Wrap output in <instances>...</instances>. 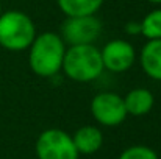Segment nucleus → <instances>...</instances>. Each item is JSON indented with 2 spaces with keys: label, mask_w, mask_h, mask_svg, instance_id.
<instances>
[{
  "label": "nucleus",
  "mask_w": 161,
  "mask_h": 159,
  "mask_svg": "<svg viewBox=\"0 0 161 159\" xmlns=\"http://www.w3.org/2000/svg\"><path fill=\"white\" fill-rule=\"evenodd\" d=\"M141 34L149 39H161V8L150 11L141 20Z\"/></svg>",
  "instance_id": "obj_12"
},
{
  "label": "nucleus",
  "mask_w": 161,
  "mask_h": 159,
  "mask_svg": "<svg viewBox=\"0 0 161 159\" xmlns=\"http://www.w3.org/2000/svg\"><path fill=\"white\" fill-rule=\"evenodd\" d=\"M36 38L33 19L19 9H9L0 16V47L8 52L27 50Z\"/></svg>",
  "instance_id": "obj_3"
},
{
  "label": "nucleus",
  "mask_w": 161,
  "mask_h": 159,
  "mask_svg": "<svg viewBox=\"0 0 161 159\" xmlns=\"http://www.w3.org/2000/svg\"><path fill=\"white\" fill-rule=\"evenodd\" d=\"M72 140L78 155H92L100 150L103 144V134L97 126L85 125L75 131Z\"/></svg>",
  "instance_id": "obj_9"
},
{
  "label": "nucleus",
  "mask_w": 161,
  "mask_h": 159,
  "mask_svg": "<svg viewBox=\"0 0 161 159\" xmlns=\"http://www.w3.org/2000/svg\"><path fill=\"white\" fill-rule=\"evenodd\" d=\"M91 114L103 126H117L127 119L124 97L116 92H100L91 100Z\"/></svg>",
  "instance_id": "obj_6"
},
{
  "label": "nucleus",
  "mask_w": 161,
  "mask_h": 159,
  "mask_svg": "<svg viewBox=\"0 0 161 159\" xmlns=\"http://www.w3.org/2000/svg\"><path fill=\"white\" fill-rule=\"evenodd\" d=\"M147 2H150L153 5H161V0H147Z\"/></svg>",
  "instance_id": "obj_15"
},
{
  "label": "nucleus",
  "mask_w": 161,
  "mask_h": 159,
  "mask_svg": "<svg viewBox=\"0 0 161 159\" xmlns=\"http://www.w3.org/2000/svg\"><path fill=\"white\" fill-rule=\"evenodd\" d=\"M2 13H3V11H2V5H0V16H2Z\"/></svg>",
  "instance_id": "obj_16"
},
{
  "label": "nucleus",
  "mask_w": 161,
  "mask_h": 159,
  "mask_svg": "<svg viewBox=\"0 0 161 159\" xmlns=\"http://www.w3.org/2000/svg\"><path fill=\"white\" fill-rule=\"evenodd\" d=\"M125 33L127 34H141V22H136V20H133V22H127L125 24Z\"/></svg>",
  "instance_id": "obj_14"
},
{
  "label": "nucleus",
  "mask_w": 161,
  "mask_h": 159,
  "mask_svg": "<svg viewBox=\"0 0 161 159\" xmlns=\"http://www.w3.org/2000/svg\"><path fill=\"white\" fill-rule=\"evenodd\" d=\"M102 34V22L96 16L66 17L61 25V38L69 45L94 44Z\"/></svg>",
  "instance_id": "obj_5"
},
{
  "label": "nucleus",
  "mask_w": 161,
  "mask_h": 159,
  "mask_svg": "<svg viewBox=\"0 0 161 159\" xmlns=\"http://www.w3.org/2000/svg\"><path fill=\"white\" fill-rule=\"evenodd\" d=\"M139 64L149 78L161 81V39H149L142 45Z\"/></svg>",
  "instance_id": "obj_8"
},
{
  "label": "nucleus",
  "mask_w": 161,
  "mask_h": 159,
  "mask_svg": "<svg viewBox=\"0 0 161 159\" xmlns=\"http://www.w3.org/2000/svg\"><path fill=\"white\" fill-rule=\"evenodd\" d=\"M119 159H158V155L155 150H152L150 147L146 145H133L125 148Z\"/></svg>",
  "instance_id": "obj_13"
},
{
  "label": "nucleus",
  "mask_w": 161,
  "mask_h": 159,
  "mask_svg": "<svg viewBox=\"0 0 161 159\" xmlns=\"http://www.w3.org/2000/svg\"><path fill=\"white\" fill-rule=\"evenodd\" d=\"M58 8L66 17L80 16H96V13L103 5V0H56Z\"/></svg>",
  "instance_id": "obj_11"
},
{
  "label": "nucleus",
  "mask_w": 161,
  "mask_h": 159,
  "mask_svg": "<svg viewBox=\"0 0 161 159\" xmlns=\"http://www.w3.org/2000/svg\"><path fill=\"white\" fill-rule=\"evenodd\" d=\"M100 55H102L103 69H107L113 73L127 72L136 59L135 47L125 39L109 41L100 50Z\"/></svg>",
  "instance_id": "obj_7"
},
{
  "label": "nucleus",
  "mask_w": 161,
  "mask_h": 159,
  "mask_svg": "<svg viewBox=\"0 0 161 159\" xmlns=\"http://www.w3.org/2000/svg\"><path fill=\"white\" fill-rule=\"evenodd\" d=\"M153 103H155V97L146 87H135L128 91V94L124 97V105L127 109V114L135 115V117L149 114L153 108Z\"/></svg>",
  "instance_id": "obj_10"
},
{
  "label": "nucleus",
  "mask_w": 161,
  "mask_h": 159,
  "mask_svg": "<svg viewBox=\"0 0 161 159\" xmlns=\"http://www.w3.org/2000/svg\"><path fill=\"white\" fill-rule=\"evenodd\" d=\"M61 70L67 78L77 83H91L97 80L105 70L100 50L94 44L69 45L64 53Z\"/></svg>",
  "instance_id": "obj_2"
},
{
  "label": "nucleus",
  "mask_w": 161,
  "mask_h": 159,
  "mask_svg": "<svg viewBox=\"0 0 161 159\" xmlns=\"http://www.w3.org/2000/svg\"><path fill=\"white\" fill-rule=\"evenodd\" d=\"M66 44L59 34L46 31L36 34L28 47V64L33 73L41 78H52L61 72Z\"/></svg>",
  "instance_id": "obj_1"
},
{
  "label": "nucleus",
  "mask_w": 161,
  "mask_h": 159,
  "mask_svg": "<svg viewBox=\"0 0 161 159\" xmlns=\"http://www.w3.org/2000/svg\"><path fill=\"white\" fill-rule=\"evenodd\" d=\"M38 159H78V151L74 145L72 136L63 130H44L36 139Z\"/></svg>",
  "instance_id": "obj_4"
}]
</instances>
